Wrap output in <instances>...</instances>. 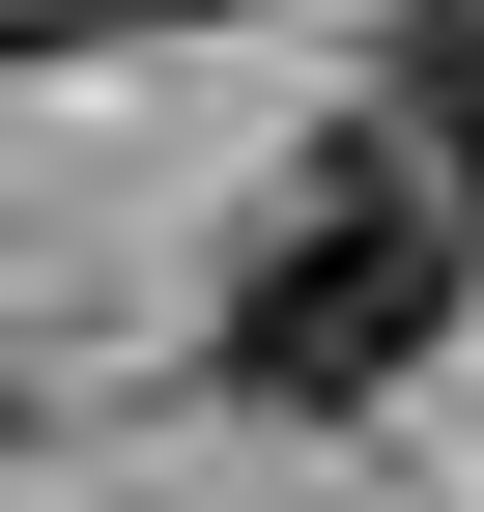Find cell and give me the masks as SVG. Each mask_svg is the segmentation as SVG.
Segmentation results:
<instances>
[{
    "instance_id": "1",
    "label": "cell",
    "mask_w": 484,
    "mask_h": 512,
    "mask_svg": "<svg viewBox=\"0 0 484 512\" xmlns=\"http://www.w3.org/2000/svg\"><path fill=\"white\" fill-rule=\"evenodd\" d=\"M456 256H484V228H456L428 143H314L257 228H228V313H200V342H228V399H257V427H371L399 370L456 342Z\"/></svg>"
},
{
    "instance_id": "2",
    "label": "cell",
    "mask_w": 484,
    "mask_h": 512,
    "mask_svg": "<svg viewBox=\"0 0 484 512\" xmlns=\"http://www.w3.org/2000/svg\"><path fill=\"white\" fill-rule=\"evenodd\" d=\"M456 228H484V171H456Z\"/></svg>"
},
{
    "instance_id": "3",
    "label": "cell",
    "mask_w": 484,
    "mask_h": 512,
    "mask_svg": "<svg viewBox=\"0 0 484 512\" xmlns=\"http://www.w3.org/2000/svg\"><path fill=\"white\" fill-rule=\"evenodd\" d=\"M0 427H29V399H0Z\"/></svg>"
}]
</instances>
